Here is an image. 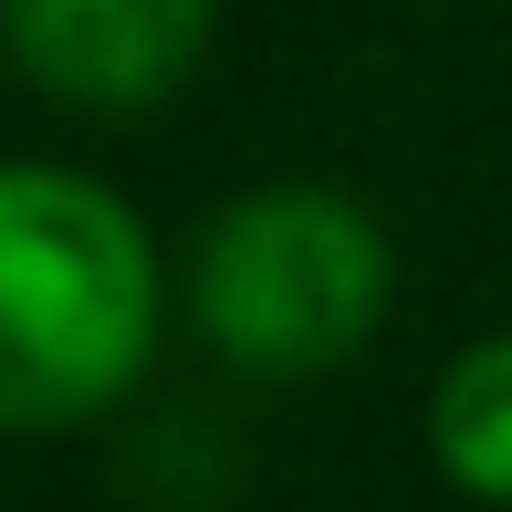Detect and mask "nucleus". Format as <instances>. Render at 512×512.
Returning <instances> with one entry per match:
<instances>
[{
  "mask_svg": "<svg viewBox=\"0 0 512 512\" xmlns=\"http://www.w3.org/2000/svg\"><path fill=\"white\" fill-rule=\"evenodd\" d=\"M157 304V241L105 178L0 168V439L105 418L157 356Z\"/></svg>",
  "mask_w": 512,
  "mask_h": 512,
  "instance_id": "nucleus-1",
  "label": "nucleus"
},
{
  "mask_svg": "<svg viewBox=\"0 0 512 512\" xmlns=\"http://www.w3.org/2000/svg\"><path fill=\"white\" fill-rule=\"evenodd\" d=\"M220 0H0L11 63L63 105L136 115L199 63Z\"/></svg>",
  "mask_w": 512,
  "mask_h": 512,
  "instance_id": "nucleus-3",
  "label": "nucleus"
},
{
  "mask_svg": "<svg viewBox=\"0 0 512 512\" xmlns=\"http://www.w3.org/2000/svg\"><path fill=\"white\" fill-rule=\"evenodd\" d=\"M189 314L241 377H272V387L324 377L387 314V230L345 189L272 178L199 230Z\"/></svg>",
  "mask_w": 512,
  "mask_h": 512,
  "instance_id": "nucleus-2",
  "label": "nucleus"
},
{
  "mask_svg": "<svg viewBox=\"0 0 512 512\" xmlns=\"http://www.w3.org/2000/svg\"><path fill=\"white\" fill-rule=\"evenodd\" d=\"M429 450L471 502H512V335H481L429 387Z\"/></svg>",
  "mask_w": 512,
  "mask_h": 512,
  "instance_id": "nucleus-4",
  "label": "nucleus"
}]
</instances>
